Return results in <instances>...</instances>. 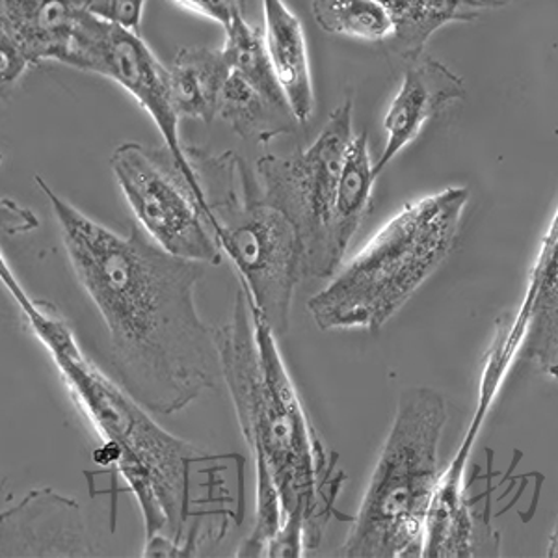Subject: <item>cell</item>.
<instances>
[{"mask_svg": "<svg viewBox=\"0 0 558 558\" xmlns=\"http://www.w3.org/2000/svg\"><path fill=\"white\" fill-rule=\"evenodd\" d=\"M447 421L449 408L438 389L415 386L400 393L393 425L337 557L423 558Z\"/></svg>", "mask_w": 558, "mask_h": 558, "instance_id": "cell-5", "label": "cell"}, {"mask_svg": "<svg viewBox=\"0 0 558 558\" xmlns=\"http://www.w3.org/2000/svg\"><path fill=\"white\" fill-rule=\"evenodd\" d=\"M478 2H483L484 7L488 8V10H497V8L507 7V4L514 2V0H478Z\"/></svg>", "mask_w": 558, "mask_h": 558, "instance_id": "cell-24", "label": "cell"}, {"mask_svg": "<svg viewBox=\"0 0 558 558\" xmlns=\"http://www.w3.org/2000/svg\"><path fill=\"white\" fill-rule=\"evenodd\" d=\"M173 2L189 12L202 15L205 20L215 21L223 28L236 17H244L246 13V0H173Z\"/></svg>", "mask_w": 558, "mask_h": 558, "instance_id": "cell-22", "label": "cell"}, {"mask_svg": "<svg viewBox=\"0 0 558 558\" xmlns=\"http://www.w3.org/2000/svg\"><path fill=\"white\" fill-rule=\"evenodd\" d=\"M470 199L451 186L404 205L310 300L318 330L380 331L451 255Z\"/></svg>", "mask_w": 558, "mask_h": 558, "instance_id": "cell-4", "label": "cell"}, {"mask_svg": "<svg viewBox=\"0 0 558 558\" xmlns=\"http://www.w3.org/2000/svg\"><path fill=\"white\" fill-rule=\"evenodd\" d=\"M64 65L107 76L120 84L146 110L159 129L165 146L172 151L173 159L192 184L209 220V204L205 197L204 184L179 136L181 118L173 107L170 71L160 64L146 41L140 38V34L105 23L86 12L76 26L75 38Z\"/></svg>", "mask_w": 558, "mask_h": 558, "instance_id": "cell-9", "label": "cell"}, {"mask_svg": "<svg viewBox=\"0 0 558 558\" xmlns=\"http://www.w3.org/2000/svg\"><path fill=\"white\" fill-rule=\"evenodd\" d=\"M352 118L354 99L347 97L312 146L286 157L265 155L255 165L265 202L281 210L296 229L304 279L333 278L337 272L331 263L330 229L337 186L355 136Z\"/></svg>", "mask_w": 558, "mask_h": 558, "instance_id": "cell-7", "label": "cell"}, {"mask_svg": "<svg viewBox=\"0 0 558 558\" xmlns=\"http://www.w3.org/2000/svg\"><path fill=\"white\" fill-rule=\"evenodd\" d=\"M0 555L7 557H97L81 505L52 488L31 489L2 512Z\"/></svg>", "mask_w": 558, "mask_h": 558, "instance_id": "cell-10", "label": "cell"}, {"mask_svg": "<svg viewBox=\"0 0 558 558\" xmlns=\"http://www.w3.org/2000/svg\"><path fill=\"white\" fill-rule=\"evenodd\" d=\"M168 71L173 107L179 118H191L210 125L218 116L223 86L231 75L222 49L207 45L183 47Z\"/></svg>", "mask_w": 558, "mask_h": 558, "instance_id": "cell-15", "label": "cell"}, {"mask_svg": "<svg viewBox=\"0 0 558 558\" xmlns=\"http://www.w3.org/2000/svg\"><path fill=\"white\" fill-rule=\"evenodd\" d=\"M515 317L521 324L518 360L558 387V207Z\"/></svg>", "mask_w": 558, "mask_h": 558, "instance_id": "cell-13", "label": "cell"}, {"mask_svg": "<svg viewBox=\"0 0 558 558\" xmlns=\"http://www.w3.org/2000/svg\"><path fill=\"white\" fill-rule=\"evenodd\" d=\"M84 13L83 0H0V49L26 68L65 64Z\"/></svg>", "mask_w": 558, "mask_h": 558, "instance_id": "cell-12", "label": "cell"}, {"mask_svg": "<svg viewBox=\"0 0 558 558\" xmlns=\"http://www.w3.org/2000/svg\"><path fill=\"white\" fill-rule=\"evenodd\" d=\"M110 168L136 222L151 241L207 267L222 263V250L204 207L168 147L123 142L112 153Z\"/></svg>", "mask_w": 558, "mask_h": 558, "instance_id": "cell-8", "label": "cell"}, {"mask_svg": "<svg viewBox=\"0 0 558 558\" xmlns=\"http://www.w3.org/2000/svg\"><path fill=\"white\" fill-rule=\"evenodd\" d=\"M313 20L326 34L386 41L393 34V23L378 0H313Z\"/></svg>", "mask_w": 558, "mask_h": 558, "instance_id": "cell-20", "label": "cell"}, {"mask_svg": "<svg viewBox=\"0 0 558 558\" xmlns=\"http://www.w3.org/2000/svg\"><path fill=\"white\" fill-rule=\"evenodd\" d=\"M204 184L209 226L223 255L233 263L242 291L276 336L291 326L292 296L304 279L296 229L265 202L257 173L235 151L210 155L186 147Z\"/></svg>", "mask_w": 558, "mask_h": 558, "instance_id": "cell-6", "label": "cell"}, {"mask_svg": "<svg viewBox=\"0 0 558 558\" xmlns=\"http://www.w3.org/2000/svg\"><path fill=\"white\" fill-rule=\"evenodd\" d=\"M546 555L549 558H558V529L553 533L551 539H549Z\"/></svg>", "mask_w": 558, "mask_h": 558, "instance_id": "cell-23", "label": "cell"}, {"mask_svg": "<svg viewBox=\"0 0 558 558\" xmlns=\"http://www.w3.org/2000/svg\"><path fill=\"white\" fill-rule=\"evenodd\" d=\"M376 181L378 178L375 175V162L368 151L367 133L355 134L344 159L331 218L330 255L336 270L343 265L350 241L354 239L373 209Z\"/></svg>", "mask_w": 558, "mask_h": 558, "instance_id": "cell-17", "label": "cell"}, {"mask_svg": "<svg viewBox=\"0 0 558 558\" xmlns=\"http://www.w3.org/2000/svg\"><path fill=\"white\" fill-rule=\"evenodd\" d=\"M83 4L97 20L140 34L146 0H83Z\"/></svg>", "mask_w": 558, "mask_h": 558, "instance_id": "cell-21", "label": "cell"}, {"mask_svg": "<svg viewBox=\"0 0 558 558\" xmlns=\"http://www.w3.org/2000/svg\"><path fill=\"white\" fill-rule=\"evenodd\" d=\"M393 23L391 49L404 64L425 54L432 36L452 23H471L488 8L478 0H378Z\"/></svg>", "mask_w": 558, "mask_h": 558, "instance_id": "cell-16", "label": "cell"}, {"mask_svg": "<svg viewBox=\"0 0 558 558\" xmlns=\"http://www.w3.org/2000/svg\"><path fill=\"white\" fill-rule=\"evenodd\" d=\"M222 380L255 468L254 526L236 557L299 558L323 544L347 483L339 457L305 413L278 336L239 289L215 328Z\"/></svg>", "mask_w": 558, "mask_h": 558, "instance_id": "cell-2", "label": "cell"}, {"mask_svg": "<svg viewBox=\"0 0 558 558\" xmlns=\"http://www.w3.org/2000/svg\"><path fill=\"white\" fill-rule=\"evenodd\" d=\"M223 31L226 41L222 51L231 71L246 78L247 83L267 97L274 107L291 110L274 73L272 62L268 58L263 31L250 25L244 17L231 21Z\"/></svg>", "mask_w": 558, "mask_h": 558, "instance_id": "cell-19", "label": "cell"}, {"mask_svg": "<svg viewBox=\"0 0 558 558\" xmlns=\"http://www.w3.org/2000/svg\"><path fill=\"white\" fill-rule=\"evenodd\" d=\"M78 283L107 328L121 386L153 413L183 412L222 378L215 328L196 305L205 263L166 252L136 223L121 235L34 178Z\"/></svg>", "mask_w": 558, "mask_h": 558, "instance_id": "cell-1", "label": "cell"}, {"mask_svg": "<svg viewBox=\"0 0 558 558\" xmlns=\"http://www.w3.org/2000/svg\"><path fill=\"white\" fill-rule=\"evenodd\" d=\"M0 279L51 355L71 399L101 439L97 462L116 465L136 497L146 526L142 555H199L205 539L213 538L204 526L207 518H220L229 525L235 521L210 507L231 514L241 508L235 507L222 476L228 463L220 462L229 457L209 454L165 430L120 381L110 380L89 362L54 305L28 294L4 255Z\"/></svg>", "mask_w": 558, "mask_h": 558, "instance_id": "cell-3", "label": "cell"}, {"mask_svg": "<svg viewBox=\"0 0 558 558\" xmlns=\"http://www.w3.org/2000/svg\"><path fill=\"white\" fill-rule=\"evenodd\" d=\"M465 96L468 89L462 78L436 58L423 54L408 64L399 89L384 116L386 146L375 162L376 178H380L387 166L417 138L436 116Z\"/></svg>", "mask_w": 558, "mask_h": 558, "instance_id": "cell-11", "label": "cell"}, {"mask_svg": "<svg viewBox=\"0 0 558 558\" xmlns=\"http://www.w3.org/2000/svg\"><path fill=\"white\" fill-rule=\"evenodd\" d=\"M263 2V36L268 58L287 102L299 123L310 121L315 114V86H313L310 52L304 28L299 15L287 7L286 0Z\"/></svg>", "mask_w": 558, "mask_h": 558, "instance_id": "cell-14", "label": "cell"}, {"mask_svg": "<svg viewBox=\"0 0 558 558\" xmlns=\"http://www.w3.org/2000/svg\"><path fill=\"white\" fill-rule=\"evenodd\" d=\"M218 118L242 140H254L257 144H268L281 134H291L299 123L291 110L274 107L246 78L233 71L223 86Z\"/></svg>", "mask_w": 558, "mask_h": 558, "instance_id": "cell-18", "label": "cell"}]
</instances>
